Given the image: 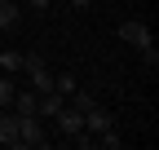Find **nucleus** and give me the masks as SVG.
<instances>
[{
	"label": "nucleus",
	"instance_id": "nucleus-2",
	"mask_svg": "<svg viewBox=\"0 0 159 150\" xmlns=\"http://www.w3.org/2000/svg\"><path fill=\"white\" fill-rule=\"evenodd\" d=\"M119 40L133 44V49H146V44H155V35H150V27H146V22L128 18V22H119Z\"/></svg>",
	"mask_w": 159,
	"mask_h": 150
},
{
	"label": "nucleus",
	"instance_id": "nucleus-9",
	"mask_svg": "<svg viewBox=\"0 0 159 150\" xmlns=\"http://www.w3.org/2000/svg\"><path fill=\"white\" fill-rule=\"evenodd\" d=\"M93 141H97V146H106V150H119V137H115V124L106 128V133H93Z\"/></svg>",
	"mask_w": 159,
	"mask_h": 150
},
{
	"label": "nucleus",
	"instance_id": "nucleus-11",
	"mask_svg": "<svg viewBox=\"0 0 159 150\" xmlns=\"http://www.w3.org/2000/svg\"><path fill=\"white\" fill-rule=\"evenodd\" d=\"M93 102H97V97H93V93H75V97H71V106H80V115H84V110H89Z\"/></svg>",
	"mask_w": 159,
	"mask_h": 150
},
{
	"label": "nucleus",
	"instance_id": "nucleus-4",
	"mask_svg": "<svg viewBox=\"0 0 159 150\" xmlns=\"http://www.w3.org/2000/svg\"><path fill=\"white\" fill-rule=\"evenodd\" d=\"M115 119H111V110L102 106V102H93L89 110H84V133H106Z\"/></svg>",
	"mask_w": 159,
	"mask_h": 150
},
{
	"label": "nucleus",
	"instance_id": "nucleus-3",
	"mask_svg": "<svg viewBox=\"0 0 159 150\" xmlns=\"http://www.w3.org/2000/svg\"><path fill=\"white\" fill-rule=\"evenodd\" d=\"M57 133L62 137H75V133H84V115H80V106H71V102H62V110H57Z\"/></svg>",
	"mask_w": 159,
	"mask_h": 150
},
{
	"label": "nucleus",
	"instance_id": "nucleus-5",
	"mask_svg": "<svg viewBox=\"0 0 159 150\" xmlns=\"http://www.w3.org/2000/svg\"><path fill=\"white\" fill-rule=\"evenodd\" d=\"M9 110H13V115H35V110H40V93L35 88H13Z\"/></svg>",
	"mask_w": 159,
	"mask_h": 150
},
{
	"label": "nucleus",
	"instance_id": "nucleus-13",
	"mask_svg": "<svg viewBox=\"0 0 159 150\" xmlns=\"http://www.w3.org/2000/svg\"><path fill=\"white\" fill-rule=\"evenodd\" d=\"M27 5H31V9H49L53 0H27Z\"/></svg>",
	"mask_w": 159,
	"mask_h": 150
},
{
	"label": "nucleus",
	"instance_id": "nucleus-12",
	"mask_svg": "<svg viewBox=\"0 0 159 150\" xmlns=\"http://www.w3.org/2000/svg\"><path fill=\"white\" fill-rule=\"evenodd\" d=\"M142 62H146V66H159V49H155V44L142 49Z\"/></svg>",
	"mask_w": 159,
	"mask_h": 150
},
{
	"label": "nucleus",
	"instance_id": "nucleus-6",
	"mask_svg": "<svg viewBox=\"0 0 159 150\" xmlns=\"http://www.w3.org/2000/svg\"><path fill=\"white\" fill-rule=\"evenodd\" d=\"M0 146H18V115L0 110Z\"/></svg>",
	"mask_w": 159,
	"mask_h": 150
},
{
	"label": "nucleus",
	"instance_id": "nucleus-1",
	"mask_svg": "<svg viewBox=\"0 0 159 150\" xmlns=\"http://www.w3.org/2000/svg\"><path fill=\"white\" fill-rule=\"evenodd\" d=\"M18 146H44V124L40 115H18Z\"/></svg>",
	"mask_w": 159,
	"mask_h": 150
},
{
	"label": "nucleus",
	"instance_id": "nucleus-7",
	"mask_svg": "<svg viewBox=\"0 0 159 150\" xmlns=\"http://www.w3.org/2000/svg\"><path fill=\"white\" fill-rule=\"evenodd\" d=\"M18 18H22V9H18V0H0V31H13Z\"/></svg>",
	"mask_w": 159,
	"mask_h": 150
},
{
	"label": "nucleus",
	"instance_id": "nucleus-14",
	"mask_svg": "<svg viewBox=\"0 0 159 150\" xmlns=\"http://www.w3.org/2000/svg\"><path fill=\"white\" fill-rule=\"evenodd\" d=\"M71 5H75V9H89V5H93V0H71Z\"/></svg>",
	"mask_w": 159,
	"mask_h": 150
},
{
	"label": "nucleus",
	"instance_id": "nucleus-10",
	"mask_svg": "<svg viewBox=\"0 0 159 150\" xmlns=\"http://www.w3.org/2000/svg\"><path fill=\"white\" fill-rule=\"evenodd\" d=\"M9 102H13V84L0 75V110H9Z\"/></svg>",
	"mask_w": 159,
	"mask_h": 150
},
{
	"label": "nucleus",
	"instance_id": "nucleus-8",
	"mask_svg": "<svg viewBox=\"0 0 159 150\" xmlns=\"http://www.w3.org/2000/svg\"><path fill=\"white\" fill-rule=\"evenodd\" d=\"M0 66H5L9 75H13V71H22V53H13V49H0Z\"/></svg>",
	"mask_w": 159,
	"mask_h": 150
}]
</instances>
